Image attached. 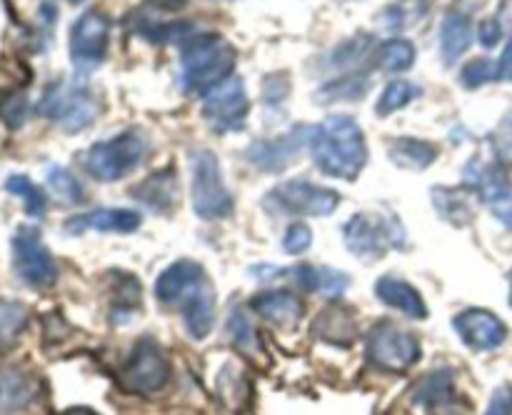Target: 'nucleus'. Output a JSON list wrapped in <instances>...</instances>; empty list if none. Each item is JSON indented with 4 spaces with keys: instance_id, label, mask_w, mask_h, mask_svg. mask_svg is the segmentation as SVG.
<instances>
[{
    "instance_id": "obj_15",
    "label": "nucleus",
    "mask_w": 512,
    "mask_h": 415,
    "mask_svg": "<svg viewBox=\"0 0 512 415\" xmlns=\"http://www.w3.org/2000/svg\"><path fill=\"white\" fill-rule=\"evenodd\" d=\"M308 143L310 128H293L290 133L280 135V138L255 140V143L245 150V158H248L258 170H265V173H280V170H285L293 163L295 155L300 153V148Z\"/></svg>"
},
{
    "instance_id": "obj_22",
    "label": "nucleus",
    "mask_w": 512,
    "mask_h": 415,
    "mask_svg": "<svg viewBox=\"0 0 512 415\" xmlns=\"http://www.w3.org/2000/svg\"><path fill=\"white\" fill-rule=\"evenodd\" d=\"M438 145L430 143V140L423 138H410V135H403V138H395L393 143L388 145V158L393 160L398 168L405 170H425L438 160Z\"/></svg>"
},
{
    "instance_id": "obj_17",
    "label": "nucleus",
    "mask_w": 512,
    "mask_h": 415,
    "mask_svg": "<svg viewBox=\"0 0 512 415\" xmlns=\"http://www.w3.org/2000/svg\"><path fill=\"white\" fill-rule=\"evenodd\" d=\"M143 218L140 213L128 208H98L90 213L75 215L65 223L68 233H85V230H98V233H133L140 228Z\"/></svg>"
},
{
    "instance_id": "obj_28",
    "label": "nucleus",
    "mask_w": 512,
    "mask_h": 415,
    "mask_svg": "<svg viewBox=\"0 0 512 415\" xmlns=\"http://www.w3.org/2000/svg\"><path fill=\"white\" fill-rule=\"evenodd\" d=\"M423 93V88L415 83H410V80H393V83H388V88L380 93L378 103H375V113L380 115V118H388V115L398 113V110H403L405 105L413 103L418 95Z\"/></svg>"
},
{
    "instance_id": "obj_36",
    "label": "nucleus",
    "mask_w": 512,
    "mask_h": 415,
    "mask_svg": "<svg viewBox=\"0 0 512 415\" xmlns=\"http://www.w3.org/2000/svg\"><path fill=\"white\" fill-rule=\"evenodd\" d=\"M493 145H495V155H498L503 163L512 165V113L505 115L503 123H500L498 130H495Z\"/></svg>"
},
{
    "instance_id": "obj_39",
    "label": "nucleus",
    "mask_w": 512,
    "mask_h": 415,
    "mask_svg": "<svg viewBox=\"0 0 512 415\" xmlns=\"http://www.w3.org/2000/svg\"><path fill=\"white\" fill-rule=\"evenodd\" d=\"M478 38L485 48H493V45H498L500 38H503V25H500V20L498 18L483 20L478 28Z\"/></svg>"
},
{
    "instance_id": "obj_19",
    "label": "nucleus",
    "mask_w": 512,
    "mask_h": 415,
    "mask_svg": "<svg viewBox=\"0 0 512 415\" xmlns=\"http://www.w3.org/2000/svg\"><path fill=\"white\" fill-rule=\"evenodd\" d=\"M178 190L175 170L163 168L150 173L140 185H135L133 195L135 200H140L145 208L155 210V213H170L178 205Z\"/></svg>"
},
{
    "instance_id": "obj_4",
    "label": "nucleus",
    "mask_w": 512,
    "mask_h": 415,
    "mask_svg": "<svg viewBox=\"0 0 512 415\" xmlns=\"http://www.w3.org/2000/svg\"><path fill=\"white\" fill-rule=\"evenodd\" d=\"M148 155V138L140 130H125L108 140L93 143L83 153V165L95 180L113 183L133 173Z\"/></svg>"
},
{
    "instance_id": "obj_24",
    "label": "nucleus",
    "mask_w": 512,
    "mask_h": 415,
    "mask_svg": "<svg viewBox=\"0 0 512 415\" xmlns=\"http://www.w3.org/2000/svg\"><path fill=\"white\" fill-rule=\"evenodd\" d=\"M290 275L295 278V283L303 285L310 293H323L335 298V295L343 293L348 288V275L340 273L333 268H318V265H300V268L290 270Z\"/></svg>"
},
{
    "instance_id": "obj_33",
    "label": "nucleus",
    "mask_w": 512,
    "mask_h": 415,
    "mask_svg": "<svg viewBox=\"0 0 512 415\" xmlns=\"http://www.w3.org/2000/svg\"><path fill=\"white\" fill-rule=\"evenodd\" d=\"M228 335L233 338V343L238 345L240 350H253L258 345V338H255V328H253V320L245 315V310L233 308L230 310V318H228Z\"/></svg>"
},
{
    "instance_id": "obj_20",
    "label": "nucleus",
    "mask_w": 512,
    "mask_h": 415,
    "mask_svg": "<svg viewBox=\"0 0 512 415\" xmlns=\"http://www.w3.org/2000/svg\"><path fill=\"white\" fill-rule=\"evenodd\" d=\"M315 335L320 340H328L335 345H350L358 335V320H355V310L350 305L333 303L320 313L315 320Z\"/></svg>"
},
{
    "instance_id": "obj_27",
    "label": "nucleus",
    "mask_w": 512,
    "mask_h": 415,
    "mask_svg": "<svg viewBox=\"0 0 512 415\" xmlns=\"http://www.w3.org/2000/svg\"><path fill=\"white\" fill-rule=\"evenodd\" d=\"M453 398H455V388L448 370H440V373L428 375V378L420 383V388L415 390V403L425 405V408H443V405H448Z\"/></svg>"
},
{
    "instance_id": "obj_21",
    "label": "nucleus",
    "mask_w": 512,
    "mask_h": 415,
    "mask_svg": "<svg viewBox=\"0 0 512 415\" xmlns=\"http://www.w3.org/2000/svg\"><path fill=\"white\" fill-rule=\"evenodd\" d=\"M250 308L278 325H290L295 320H300V315H303V303L290 290H268V293L255 295L250 300Z\"/></svg>"
},
{
    "instance_id": "obj_6",
    "label": "nucleus",
    "mask_w": 512,
    "mask_h": 415,
    "mask_svg": "<svg viewBox=\"0 0 512 415\" xmlns=\"http://www.w3.org/2000/svg\"><path fill=\"white\" fill-rule=\"evenodd\" d=\"M343 240L358 258L380 260L390 248H405V230L395 218L358 213L343 225Z\"/></svg>"
},
{
    "instance_id": "obj_32",
    "label": "nucleus",
    "mask_w": 512,
    "mask_h": 415,
    "mask_svg": "<svg viewBox=\"0 0 512 415\" xmlns=\"http://www.w3.org/2000/svg\"><path fill=\"white\" fill-rule=\"evenodd\" d=\"M48 185L55 198H60L63 203H80L83 200V185L78 183V178L73 173H68L60 165H53L48 170Z\"/></svg>"
},
{
    "instance_id": "obj_38",
    "label": "nucleus",
    "mask_w": 512,
    "mask_h": 415,
    "mask_svg": "<svg viewBox=\"0 0 512 415\" xmlns=\"http://www.w3.org/2000/svg\"><path fill=\"white\" fill-rule=\"evenodd\" d=\"M485 415H512V385L503 383L490 398Z\"/></svg>"
},
{
    "instance_id": "obj_10",
    "label": "nucleus",
    "mask_w": 512,
    "mask_h": 415,
    "mask_svg": "<svg viewBox=\"0 0 512 415\" xmlns=\"http://www.w3.org/2000/svg\"><path fill=\"white\" fill-rule=\"evenodd\" d=\"M13 268L18 278L30 288H50L58 280V265L53 255L40 240V233L35 228H18L13 235Z\"/></svg>"
},
{
    "instance_id": "obj_25",
    "label": "nucleus",
    "mask_w": 512,
    "mask_h": 415,
    "mask_svg": "<svg viewBox=\"0 0 512 415\" xmlns=\"http://www.w3.org/2000/svg\"><path fill=\"white\" fill-rule=\"evenodd\" d=\"M433 203L435 210L440 213V218L448 220V223L465 228L473 220V203H470L468 193L455 188H438L433 190Z\"/></svg>"
},
{
    "instance_id": "obj_18",
    "label": "nucleus",
    "mask_w": 512,
    "mask_h": 415,
    "mask_svg": "<svg viewBox=\"0 0 512 415\" xmlns=\"http://www.w3.org/2000/svg\"><path fill=\"white\" fill-rule=\"evenodd\" d=\"M375 295L380 298V303H385L388 308H395L398 313L408 315V318H428V305H425L423 295L408 280L395 278V275H383L375 283Z\"/></svg>"
},
{
    "instance_id": "obj_9",
    "label": "nucleus",
    "mask_w": 512,
    "mask_h": 415,
    "mask_svg": "<svg viewBox=\"0 0 512 415\" xmlns=\"http://www.w3.org/2000/svg\"><path fill=\"white\" fill-rule=\"evenodd\" d=\"M368 358L388 373H403L420 358V340L395 323L375 325L368 335Z\"/></svg>"
},
{
    "instance_id": "obj_8",
    "label": "nucleus",
    "mask_w": 512,
    "mask_h": 415,
    "mask_svg": "<svg viewBox=\"0 0 512 415\" xmlns=\"http://www.w3.org/2000/svg\"><path fill=\"white\" fill-rule=\"evenodd\" d=\"M170 380V360L155 340L143 338L120 370V383L138 395H155Z\"/></svg>"
},
{
    "instance_id": "obj_7",
    "label": "nucleus",
    "mask_w": 512,
    "mask_h": 415,
    "mask_svg": "<svg viewBox=\"0 0 512 415\" xmlns=\"http://www.w3.org/2000/svg\"><path fill=\"white\" fill-rule=\"evenodd\" d=\"M263 205L273 215H290V218L315 215V218H323L338 208L340 195L335 190L323 188V185L310 183V180H285L265 195Z\"/></svg>"
},
{
    "instance_id": "obj_11",
    "label": "nucleus",
    "mask_w": 512,
    "mask_h": 415,
    "mask_svg": "<svg viewBox=\"0 0 512 415\" xmlns=\"http://www.w3.org/2000/svg\"><path fill=\"white\" fill-rule=\"evenodd\" d=\"M110 43V23L98 10H88L80 15L70 28V58L75 70L90 73L105 60Z\"/></svg>"
},
{
    "instance_id": "obj_43",
    "label": "nucleus",
    "mask_w": 512,
    "mask_h": 415,
    "mask_svg": "<svg viewBox=\"0 0 512 415\" xmlns=\"http://www.w3.org/2000/svg\"><path fill=\"white\" fill-rule=\"evenodd\" d=\"M510 305H512V270H510Z\"/></svg>"
},
{
    "instance_id": "obj_3",
    "label": "nucleus",
    "mask_w": 512,
    "mask_h": 415,
    "mask_svg": "<svg viewBox=\"0 0 512 415\" xmlns=\"http://www.w3.org/2000/svg\"><path fill=\"white\" fill-rule=\"evenodd\" d=\"M238 50L233 43L213 33L193 35L180 55V85L190 95H208L225 80L233 78Z\"/></svg>"
},
{
    "instance_id": "obj_41",
    "label": "nucleus",
    "mask_w": 512,
    "mask_h": 415,
    "mask_svg": "<svg viewBox=\"0 0 512 415\" xmlns=\"http://www.w3.org/2000/svg\"><path fill=\"white\" fill-rule=\"evenodd\" d=\"M150 3H153L155 8L170 10V13H175V10H180V8H185V5H188V0H150Z\"/></svg>"
},
{
    "instance_id": "obj_40",
    "label": "nucleus",
    "mask_w": 512,
    "mask_h": 415,
    "mask_svg": "<svg viewBox=\"0 0 512 415\" xmlns=\"http://www.w3.org/2000/svg\"><path fill=\"white\" fill-rule=\"evenodd\" d=\"M498 80H512V40L505 45L503 55L498 60Z\"/></svg>"
},
{
    "instance_id": "obj_31",
    "label": "nucleus",
    "mask_w": 512,
    "mask_h": 415,
    "mask_svg": "<svg viewBox=\"0 0 512 415\" xmlns=\"http://www.w3.org/2000/svg\"><path fill=\"white\" fill-rule=\"evenodd\" d=\"M5 190L13 195H18V198L23 200L28 215H33V218H40V215L45 213L43 190H40L33 180L25 178V175H10V178L5 180Z\"/></svg>"
},
{
    "instance_id": "obj_2",
    "label": "nucleus",
    "mask_w": 512,
    "mask_h": 415,
    "mask_svg": "<svg viewBox=\"0 0 512 415\" xmlns=\"http://www.w3.org/2000/svg\"><path fill=\"white\" fill-rule=\"evenodd\" d=\"M310 155L325 175L355 180L368 163L363 128L350 115H328L318 128H310Z\"/></svg>"
},
{
    "instance_id": "obj_44",
    "label": "nucleus",
    "mask_w": 512,
    "mask_h": 415,
    "mask_svg": "<svg viewBox=\"0 0 512 415\" xmlns=\"http://www.w3.org/2000/svg\"><path fill=\"white\" fill-rule=\"evenodd\" d=\"M73 3H78V0H73Z\"/></svg>"
},
{
    "instance_id": "obj_30",
    "label": "nucleus",
    "mask_w": 512,
    "mask_h": 415,
    "mask_svg": "<svg viewBox=\"0 0 512 415\" xmlns=\"http://www.w3.org/2000/svg\"><path fill=\"white\" fill-rule=\"evenodd\" d=\"M28 325V308L18 300L0 298V345L10 343Z\"/></svg>"
},
{
    "instance_id": "obj_37",
    "label": "nucleus",
    "mask_w": 512,
    "mask_h": 415,
    "mask_svg": "<svg viewBox=\"0 0 512 415\" xmlns=\"http://www.w3.org/2000/svg\"><path fill=\"white\" fill-rule=\"evenodd\" d=\"M288 90H290L288 75H285V73H280V75H268V80H265V85H263L265 105L285 103V98H288Z\"/></svg>"
},
{
    "instance_id": "obj_35",
    "label": "nucleus",
    "mask_w": 512,
    "mask_h": 415,
    "mask_svg": "<svg viewBox=\"0 0 512 415\" xmlns=\"http://www.w3.org/2000/svg\"><path fill=\"white\" fill-rule=\"evenodd\" d=\"M313 245V230L305 223H293L283 235V250L290 255H300Z\"/></svg>"
},
{
    "instance_id": "obj_14",
    "label": "nucleus",
    "mask_w": 512,
    "mask_h": 415,
    "mask_svg": "<svg viewBox=\"0 0 512 415\" xmlns=\"http://www.w3.org/2000/svg\"><path fill=\"white\" fill-rule=\"evenodd\" d=\"M465 180L475 188V193L480 195L485 205L490 208V213L512 230V188L508 178L503 175V170H498L495 165H485L473 160V163L465 168Z\"/></svg>"
},
{
    "instance_id": "obj_23",
    "label": "nucleus",
    "mask_w": 512,
    "mask_h": 415,
    "mask_svg": "<svg viewBox=\"0 0 512 415\" xmlns=\"http://www.w3.org/2000/svg\"><path fill=\"white\" fill-rule=\"evenodd\" d=\"M473 45V25L463 13H448L440 23V58L453 65Z\"/></svg>"
},
{
    "instance_id": "obj_12",
    "label": "nucleus",
    "mask_w": 512,
    "mask_h": 415,
    "mask_svg": "<svg viewBox=\"0 0 512 415\" xmlns=\"http://www.w3.org/2000/svg\"><path fill=\"white\" fill-rule=\"evenodd\" d=\"M248 113L250 100L240 75H233V78H228L223 85H218V88L205 95L203 115L210 123V128L218 130V133L243 130Z\"/></svg>"
},
{
    "instance_id": "obj_5",
    "label": "nucleus",
    "mask_w": 512,
    "mask_h": 415,
    "mask_svg": "<svg viewBox=\"0 0 512 415\" xmlns=\"http://www.w3.org/2000/svg\"><path fill=\"white\" fill-rule=\"evenodd\" d=\"M190 198H193V210L203 220L228 218L233 213L235 203L228 185L223 180V168L220 160L210 150H195L190 155Z\"/></svg>"
},
{
    "instance_id": "obj_29",
    "label": "nucleus",
    "mask_w": 512,
    "mask_h": 415,
    "mask_svg": "<svg viewBox=\"0 0 512 415\" xmlns=\"http://www.w3.org/2000/svg\"><path fill=\"white\" fill-rule=\"evenodd\" d=\"M368 88H370V80L365 73L345 75V78L325 83L315 100H320V103H330V100H355L360 98V95L368 93Z\"/></svg>"
},
{
    "instance_id": "obj_34",
    "label": "nucleus",
    "mask_w": 512,
    "mask_h": 415,
    "mask_svg": "<svg viewBox=\"0 0 512 415\" xmlns=\"http://www.w3.org/2000/svg\"><path fill=\"white\" fill-rule=\"evenodd\" d=\"M493 78H498V65L490 63L488 58L470 60V63L460 70V83L468 90L483 88V85Z\"/></svg>"
},
{
    "instance_id": "obj_16",
    "label": "nucleus",
    "mask_w": 512,
    "mask_h": 415,
    "mask_svg": "<svg viewBox=\"0 0 512 415\" xmlns=\"http://www.w3.org/2000/svg\"><path fill=\"white\" fill-rule=\"evenodd\" d=\"M453 328L460 340L473 350L500 348L508 338V325L498 315L483 308H468L458 313L453 318Z\"/></svg>"
},
{
    "instance_id": "obj_26",
    "label": "nucleus",
    "mask_w": 512,
    "mask_h": 415,
    "mask_svg": "<svg viewBox=\"0 0 512 415\" xmlns=\"http://www.w3.org/2000/svg\"><path fill=\"white\" fill-rule=\"evenodd\" d=\"M415 58H418V50L410 40L390 38L375 53V65L385 73H405V70L413 68Z\"/></svg>"
},
{
    "instance_id": "obj_13",
    "label": "nucleus",
    "mask_w": 512,
    "mask_h": 415,
    "mask_svg": "<svg viewBox=\"0 0 512 415\" xmlns=\"http://www.w3.org/2000/svg\"><path fill=\"white\" fill-rule=\"evenodd\" d=\"M40 110L63 130L78 133V130L88 128L93 123V118L98 115V103L83 85H70V88L68 85H55L45 95Z\"/></svg>"
},
{
    "instance_id": "obj_1",
    "label": "nucleus",
    "mask_w": 512,
    "mask_h": 415,
    "mask_svg": "<svg viewBox=\"0 0 512 415\" xmlns=\"http://www.w3.org/2000/svg\"><path fill=\"white\" fill-rule=\"evenodd\" d=\"M155 298L163 305H175L183 325L195 340H203L215 323V288L208 273L195 260H175L155 280Z\"/></svg>"
},
{
    "instance_id": "obj_42",
    "label": "nucleus",
    "mask_w": 512,
    "mask_h": 415,
    "mask_svg": "<svg viewBox=\"0 0 512 415\" xmlns=\"http://www.w3.org/2000/svg\"><path fill=\"white\" fill-rule=\"evenodd\" d=\"M65 415H98V413H93V410H88V408H73V410H68Z\"/></svg>"
}]
</instances>
